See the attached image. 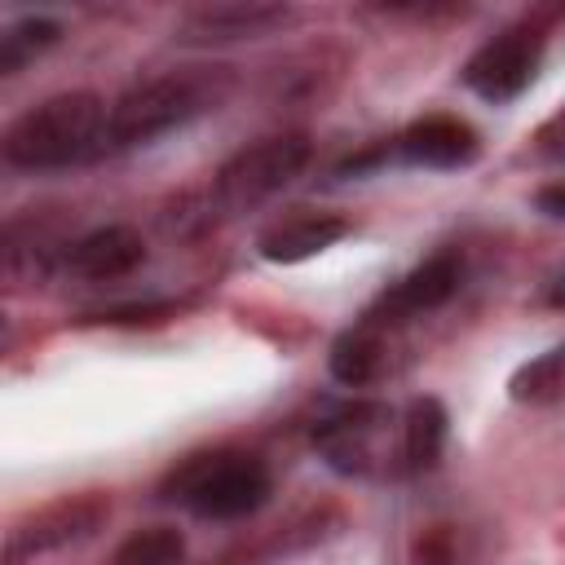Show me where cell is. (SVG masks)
I'll return each instance as SVG.
<instances>
[{"label": "cell", "instance_id": "1", "mask_svg": "<svg viewBox=\"0 0 565 565\" xmlns=\"http://www.w3.org/2000/svg\"><path fill=\"white\" fill-rule=\"evenodd\" d=\"M110 110L97 93H57L31 110H22L4 128V163L22 172H62L106 154Z\"/></svg>", "mask_w": 565, "mask_h": 565}, {"label": "cell", "instance_id": "2", "mask_svg": "<svg viewBox=\"0 0 565 565\" xmlns=\"http://www.w3.org/2000/svg\"><path fill=\"white\" fill-rule=\"evenodd\" d=\"M221 93L212 88L207 75H154L137 88H128L115 106H110V124H106V150H137L159 141L163 132L190 124L194 115H203Z\"/></svg>", "mask_w": 565, "mask_h": 565}, {"label": "cell", "instance_id": "3", "mask_svg": "<svg viewBox=\"0 0 565 565\" xmlns=\"http://www.w3.org/2000/svg\"><path fill=\"white\" fill-rule=\"evenodd\" d=\"M309 163V137L305 132H282V137H265L256 146H243L234 159H225L216 168V181L207 185V212H243L269 194H278L291 177H300V168Z\"/></svg>", "mask_w": 565, "mask_h": 565}, {"label": "cell", "instance_id": "4", "mask_svg": "<svg viewBox=\"0 0 565 565\" xmlns=\"http://www.w3.org/2000/svg\"><path fill=\"white\" fill-rule=\"evenodd\" d=\"M172 499L203 521H238L269 499V472L252 455H212L181 472Z\"/></svg>", "mask_w": 565, "mask_h": 565}, {"label": "cell", "instance_id": "5", "mask_svg": "<svg viewBox=\"0 0 565 565\" xmlns=\"http://www.w3.org/2000/svg\"><path fill=\"white\" fill-rule=\"evenodd\" d=\"M539 62H543V31L539 26H508L463 62V84L477 97L503 106L530 88Z\"/></svg>", "mask_w": 565, "mask_h": 565}, {"label": "cell", "instance_id": "6", "mask_svg": "<svg viewBox=\"0 0 565 565\" xmlns=\"http://www.w3.org/2000/svg\"><path fill=\"white\" fill-rule=\"evenodd\" d=\"M291 18L287 4H265V0H225V4H199L185 9L172 35L181 44H234V40H256L278 31Z\"/></svg>", "mask_w": 565, "mask_h": 565}, {"label": "cell", "instance_id": "7", "mask_svg": "<svg viewBox=\"0 0 565 565\" xmlns=\"http://www.w3.org/2000/svg\"><path fill=\"white\" fill-rule=\"evenodd\" d=\"M102 516H106L102 499L53 503V508H44L31 521H22V525L9 530V539H4V565H22L31 556H44V552H57L66 543H79V539H88L102 525Z\"/></svg>", "mask_w": 565, "mask_h": 565}, {"label": "cell", "instance_id": "8", "mask_svg": "<svg viewBox=\"0 0 565 565\" xmlns=\"http://www.w3.org/2000/svg\"><path fill=\"white\" fill-rule=\"evenodd\" d=\"M481 141L472 132V124L455 119V115H428L419 124H411L402 137H397V154L415 168H437V172H450V168H468L477 159Z\"/></svg>", "mask_w": 565, "mask_h": 565}, {"label": "cell", "instance_id": "9", "mask_svg": "<svg viewBox=\"0 0 565 565\" xmlns=\"http://www.w3.org/2000/svg\"><path fill=\"white\" fill-rule=\"evenodd\" d=\"M141 260H146V243L132 225H102V230H88L84 238H75L66 247V269L88 278V282L124 278Z\"/></svg>", "mask_w": 565, "mask_h": 565}, {"label": "cell", "instance_id": "10", "mask_svg": "<svg viewBox=\"0 0 565 565\" xmlns=\"http://www.w3.org/2000/svg\"><path fill=\"white\" fill-rule=\"evenodd\" d=\"M349 234V221L344 216H331V212H296L287 221H278L274 230L260 234L256 252L274 265H296V260H309L318 252H327L331 243H340Z\"/></svg>", "mask_w": 565, "mask_h": 565}, {"label": "cell", "instance_id": "11", "mask_svg": "<svg viewBox=\"0 0 565 565\" xmlns=\"http://www.w3.org/2000/svg\"><path fill=\"white\" fill-rule=\"evenodd\" d=\"M459 287V256L455 252H437L424 265H415L393 291H384V313L406 318V313H428L437 305H446Z\"/></svg>", "mask_w": 565, "mask_h": 565}, {"label": "cell", "instance_id": "12", "mask_svg": "<svg viewBox=\"0 0 565 565\" xmlns=\"http://www.w3.org/2000/svg\"><path fill=\"white\" fill-rule=\"evenodd\" d=\"M446 406L437 397H415L406 406V419H402V463L411 472H424L441 459V446H446Z\"/></svg>", "mask_w": 565, "mask_h": 565}, {"label": "cell", "instance_id": "13", "mask_svg": "<svg viewBox=\"0 0 565 565\" xmlns=\"http://www.w3.org/2000/svg\"><path fill=\"white\" fill-rule=\"evenodd\" d=\"M380 358H384V344H380L375 327H371V322H358V327H349V331L335 335L327 366H331V375H335L340 384L362 388V384H371V380L380 375Z\"/></svg>", "mask_w": 565, "mask_h": 565}, {"label": "cell", "instance_id": "14", "mask_svg": "<svg viewBox=\"0 0 565 565\" xmlns=\"http://www.w3.org/2000/svg\"><path fill=\"white\" fill-rule=\"evenodd\" d=\"M62 40V26L53 18H18L13 26H4L0 35V71L13 75L22 71L31 57H40L44 49H53Z\"/></svg>", "mask_w": 565, "mask_h": 565}, {"label": "cell", "instance_id": "15", "mask_svg": "<svg viewBox=\"0 0 565 565\" xmlns=\"http://www.w3.org/2000/svg\"><path fill=\"white\" fill-rule=\"evenodd\" d=\"M181 556H185L181 530H172V525H146V530H132L115 547L110 565H177Z\"/></svg>", "mask_w": 565, "mask_h": 565}, {"label": "cell", "instance_id": "16", "mask_svg": "<svg viewBox=\"0 0 565 565\" xmlns=\"http://www.w3.org/2000/svg\"><path fill=\"white\" fill-rule=\"evenodd\" d=\"M561 384H565V344H556V349L530 358V362L508 380V393H512L516 402H547V397L561 393Z\"/></svg>", "mask_w": 565, "mask_h": 565}, {"label": "cell", "instance_id": "17", "mask_svg": "<svg viewBox=\"0 0 565 565\" xmlns=\"http://www.w3.org/2000/svg\"><path fill=\"white\" fill-rule=\"evenodd\" d=\"M163 313H172V305H163V300H154V305H119V309H106L102 322H110V327H132V322H159Z\"/></svg>", "mask_w": 565, "mask_h": 565}, {"label": "cell", "instance_id": "18", "mask_svg": "<svg viewBox=\"0 0 565 565\" xmlns=\"http://www.w3.org/2000/svg\"><path fill=\"white\" fill-rule=\"evenodd\" d=\"M534 207H539L543 216H552V221H565V181L543 185V190L534 194Z\"/></svg>", "mask_w": 565, "mask_h": 565}, {"label": "cell", "instance_id": "19", "mask_svg": "<svg viewBox=\"0 0 565 565\" xmlns=\"http://www.w3.org/2000/svg\"><path fill=\"white\" fill-rule=\"evenodd\" d=\"M539 141H543V154L547 159H565V110L556 119H547V128L539 132Z\"/></svg>", "mask_w": 565, "mask_h": 565}, {"label": "cell", "instance_id": "20", "mask_svg": "<svg viewBox=\"0 0 565 565\" xmlns=\"http://www.w3.org/2000/svg\"><path fill=\"white\" fill-rule=\"evenodd\" d=\"M552 300H556V305H565V274H561V282H556V291H552Z\"/></svg>", "mask_w": 565, "mask_h": 565}]
</instances>
